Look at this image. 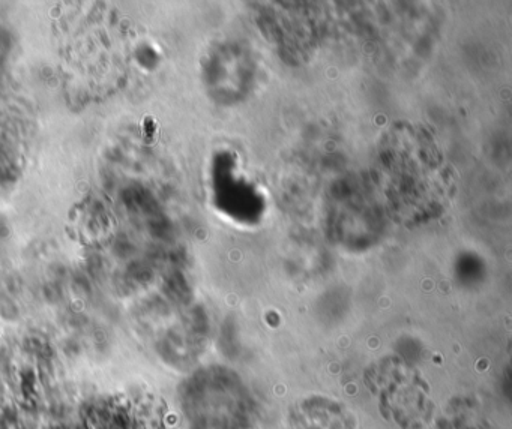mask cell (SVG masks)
Masks as SVG:
<instances>
[{"label":"cell","instance_id":"6da1fadb","mask_svg":"<svg viewBox=\"0 0 512 429\" xmlns=\"http://www.w3.org/2000/svg\"><path fill=\"white\" fill-rule=\"evenodd\" d=\"M383 176L389 200L406 218L437 215L445 201L446 176L431 138L412 126H398L386 138Z\"/></svg>","mask_w":512,"mask_h":429}]
</instances>
